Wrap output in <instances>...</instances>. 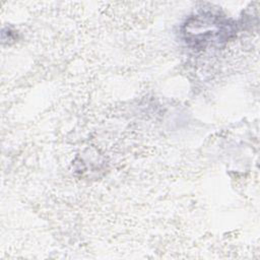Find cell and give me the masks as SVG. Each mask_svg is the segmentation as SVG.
<instances>
[{"label": "cell", "mask_w": 260, "mask_h": 260, "mask_svg": "<svg viewBox=\"0 0 260 260\" xmlns=\"http://www.w3.org/2000/svg\"><path fill=\"white\" fill-rule=\"evenodd\" d=\"M191 17L184 25L186 42L194 47L205 48L213 42L225 41L233 32L229 20L212 13H202Z\"/></svg>", "instance_id": "obj_1"}]
</instances>
